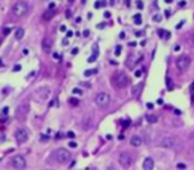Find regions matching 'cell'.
<instances>
[{
  "mask_svg": "<svg viewBox=\"0 0 194 170\" xmlns=\"http://www.w3.org/2000/svg\"><path fill=\"white\" fill-rule=\"evenodd\" d=\"M68 2H69V3H73V2H74V0H68Z\"/></svg>",
  "mask_w": 194,
  "mask_h": 170,
  "instance_id": "cell-54",
  "label": "cell"
},
{
  "mask_svg": "<svg viewBox=\"0 0 194 170\" xmlns=\"http://www.w3.org/2000/svg\"><path fill=\"white\" fill-rule=\"evenodd\" d=\"M53 59H60V54H59V53H56V52H54V53H53Z\"/></svg>",
  "mask_w": 194,
  "mask_h": 170,
  "instance_id": "cell-39",
  "label": "cell"
},
{
  "mask_svg": "<svg viewBox=\"0 0 194 170\" xmlns=\"http://www.w3.org/2000/svg\"><path fill=\"white\" fill-rule=\"evenodd\" d=\"M65 29H67V28H65V26H61V27H60V31H61V32H64Z\"/></svg>",
  "mask_w": 194,
  "mask_h": 170,
  "instance_id": "cell-45",
  "label": "cell"
},
{
  "mask_svg": "<svg viewBox=\"0 0 194 170\" xmlns=\"http://www.w3.org/2000/svg\"><path fill=\"white\" fill-rule=\"evenodd\" d=\"M94 73H97V69H87V71L84 72L85 76H92V74H94Z\"/></svg>",
  "mask_w": 194,
  "mask_h": 170,
  "instance_id": "cell-21",
  "label": "cell"
},
{
  "mask_svg": "<svg viewBox=\"0 0 194 170\" xmlns=\"http://www.w3.org/2000/svg\"><path fill=\"white\" fill-rule=\"evenodd\" d=\"M11 166L13 168V169H17V170H20V169H24L27 166V161H26V158H24L23 156H13L12 158H11Z\"/></svg>",
  "mask_w": 194,
  "mask_h": 170,
  "instance_id": "cell-6",
  "label": "cell"
},
{
  "mask_svg": "<svg viewBox=\"0 0 194 170\" xmlns=\"http://www.w3.org/2000/svg\"><path fill=\"white\" fill-rule=\"evenodd\" d=\"M72 16V13H71V11H67V17H71Z\"/></svg>",
  "mask_w": 194,
  "mask_h": 170,
  "instance_id": "cell-46",
  "label": "cell"
},
{
  "mask_svg": "<svg viewBox=\"0 0 194 170\" xmlns=\"http://www.w3.org/2000/svg\"><path fill=\"white\" fill-rule=\"evenodd\" d=\"M56 6H54V3H49V9H54Z\"/></svg>",
  "mask_w": 194,
  "mask_h": 170,
  "instance_id": "cell-37",
  "label": "cell"
},
{
  "mask_svg": "<svg viewBox=\"0 0 194 170\" xmlns=\"http://www.w3.org/2000/svg\"><path fill=\"white\" fill-rule=\"evenodd\" d=\"M192 45H194V33L192 35Z\"/></svg>",
  "mask_w": 194,
  "mask_h": 170,
  "instance_id": "cell-50",
  "label": "cell"
},
{
  "mask_svg": "<svg viewBox=\"0 0 194 170\" xmlns=\"http://www.w3.org/2000/svg\"><path fill=\"white\" fill-rule=\"evenodd\" d=\"M53 157L59 163H67L71 159V152L67 150V149H57L53 153Z\"/></svg>",
  "mask_w": 194,
  "mask_h": 170,
  "instance_id": "cell-3",
  "label": "cell"
},
{
  "mask_svg": "<svg viewBox=\"0 0 194 170\" xmlns=\"http://www.w3.org/2000/svg\"><path fill=\"white\" fill-rule=\"evenodd\" d=\"M129 45H130V47H136V43L132 41V43H129Z\"/></svg>",
  "mask_w": 194,
  "mask_h": 170,
  "instance_id": "cell-49",
  "label": "cell"
},
{
  "mask_svg": "<svg viewBox=\"0 0 194 170\" xmlns=\"http://www.w3.org/2000/svg\"><path fill=\"white\" fill-rule=\"evenodd\" d=\"M20 68H21L20 65H15V68H13V71H15V72H17V71H20Z\"/></svg>",
  "mask_w": 194,
  "mask_h": 170,
  "instance_id": "cell-38",
  "label": "cell"
},
{
  "mask_svg": "<svg viewBox=\"0 0 194 170\" xmlns=\"http://www.w3.org/2000/svg\"><path fill=\"white\" fill-rule=\"evenodd\" d=\"M96 57H97V53H94V54H93V56H91V57H89V59H88V61H89V63H93V61H94V60H96Z\"/></svg>",
  "mask_w": 194,
  "mask_h": 170,
  "instance_id": "cell-28",
  "label": "cell"
},
{
  "mask_svg": "<svg viewBox=\"0 0 194 170\" xmlns=\"http://www.w3.org/2000/svg\"><path fill=\"white\" fill-rule=\"evenodd\" d=\"M133 20H134V24H141L142 23V17H141V15H134V17H133Z\"/></svg>",
  "mask_w": 194,
  "mask_h": 170,
  "instance_id": "cell-19",
  "label": "cell"
},
{
  "mask_svg": "<svg viewBox=\"0 0 194 170\" xmlns=\"http://www.w3.org/2000/svg\"><path fill=\"white\" fill-rule=\"evenodd\" d=\"M69 104L71 105H73V106H76V105H78V100L77 98H69Z\"/></svg>",
  "mask_w": 194,
  "mask_h": 170,
  "instance_id": "cell-22",
  "label": "cell"
},
{
  "mask_svg": "<svg viewBox=\"0 0 194 170\" xmlns=\"http://www.w3.org/2000/svg\"><path fill=\"white\" fill-rule=\"evenodd\" d=\"M72 93H73V94H78V96H80V94H83V92H81L80 88H74L73 91H72Z\"/></svg>",
  "mask_w": 194,
  "mask_h": 170,
  "instance_id": "cell-25",
  "label": "cell"
},
{
  "mask_svg": "<svg viewBox=\"0 0 194 170\" xmlns=\"http://www.w3.org/2000/svg\"><path fill=\"white\" fill-rule=\"evenodd\" d=\"M28 12V4L26 2H17L13 4L12 7V13L16 17H23L24 15H27Z\"/></svg>",
  "mask_w": 194,
  "mask_h": 170,
  "instance_id": "cell-1",
  "label": "cell"
},
{
  "mask_svg": "<svg viewBox=\"0 0 194 170\" xmlns=\"http://www.w3.org/2000/svg\"><path fill=\"white\" fill-rule=\"evenodd\" d=\"M142 35H144L142 32H136V36H137V37H138V36H142Z\"/></svg>",
  "mask_w": 194,
  "mask_h": 170,
  "instance_id": "cell-48",
  "label": "cell"
},
{
  "mask_svg": "<svg viewBox=\"0 0 194 170\" xmlns=\"http://www.w3.org/2000/svg\"><path fill=\"white\" fill-rule=\"evenodd\" d=\"M153 20H154L156 23H158V21H161V20H162V16H161V15H154V16H153Z\"/></svg>",
  "mask_w": 194,
  "mask_h": 170,
  "instance_id": "cell-23",
  "label": "cell"
},
{
  "mask_svg": "<svg viewBox=\"0 0 194 170\" xmlns=\"http://www.w3.org/2000/svg\"><path fill=\"white\" fill-rule=\"evenodd\" d=\"M173 2V0H165V3H168V4H170Z\"/></svg>",
  "mask_w": 194,
  "mask_h": 170,
  "instance_id": "cell-52",
  "label": "cell"
},
{
  "mask_svg": "<svg viewBox=\"0 0 194 170\" xmlns=\"http://www.w3.org/2000/svg\"><path fill=\"white\" fill-rule=\"evenodd\" d=\"M104 16H105V17H111V12H105V13H104Z\"/></svg>",
  "mask_w": 194,
  "mask_h": 170,
  "instance_id": "cell-43",
  "label": "cell"
},
{
  "mask_svg": "<svg viewBox=\"0 0 194 170\" xmlns=\"http://www.w3.org/2000/svg\"><path fill=\"white\" fill-rule=\"evenodd\" d=\"M67 136H68L69 138H74V133H73V132H68Z\"/></svg>",
  "mask_w": 194,
  "mask_h": 170,
  "instance_id": "cell-35",
  "label": "cell"
},
{
  "mask_svg": "<svg viewBox=\"0 0 194 170\" xmlns=\"http://www.w3.org/2000/svg\"><path fill=\"white\" fill-rule=\"evenodd\" d=\"M165 15H166V17H169V16H170V11H168V9H166V12H165Z\"/></svg>",
  "mask_w": 194,
  "mask_h": 170,
  "instance_id": "cell-47",
  "label": "cell"
},
{
  "mask_svg": "<svg viewBox=\"0 0 194 170\" xmlns=\"http://www.w3.org/2000/svg\"><path fill=\"white\" fill-rule=\"evenodd\" d=\"M36 94L40 97V100H44V101H45V100H48L49 94H51V89L48 87H41L36 91Z\"/></svg>",
  "mask_w": 194,
  "mask_h": 170,
  "instance_id": "cell-10",
  "label": "cell"
},
{
  "mask_svg": "<svg viewBox=\"0 0 194 170\" xmlns=\"http://www.w3.org/2000/svg\"><path fill=\"white\" fill-rule=\"evenodd\" d=\"M78 53V48H73L72 49V54H77Z\"/></svg>",
  "mask_w": 194,
  "mask_h": 170,
  "instance_id": "cell-36",
  "label": "cell"
},
{
  "mask_svg": "<svg viewBox=\"0 0 194 170\" xmlns=\"http://www.w3.org/2000/svg\"><path fill=\"white\" fill-rule=\"evenodd\" d=\"M146 121L150 122V124H156V122L158 121V117H157V116H148V117H146Z\"/></svg>",
  "mask_w": 194,
  "mask_h": 170,
  "instance_id": "cell-18",
  "label": "cell"
},
{
  "mask_svg": "<svg viewBox=\"0 0 194 170\" xmlns=\"http://www.w3.org/2000/svg\"><path fill=\"white\" fill-rule=\"evenodd\" d=\"M63 45H64V47L69 45V41H68V39H64V40H63Z\"/></svg>",
  "mask_w": 194,
  "mask_h": 170,
  "instance_id": "cell-34",
  "label": "cell"
},
{
  "mask_svg": "<svg viewBox=\"0 0 194 170\" xmlns=\"http://www.w3.org/2000/svg\"><path fill=\"white\" fill-rule=\"evenodd\" d=\"M84 36H85V37L89 36V31H88V29H85V31H84Z\"/></svg>",
  "mask_w": 194,
  "mask_h": 170,
  "instance_id": "cell-41",
  "label": "cell"
},
{
  "mask_svg": "<svg viewBox=\"0 0 194 170\" xmlns=\"http://www.w3.org/2000/svg\"><path fill=\"white\" fill-rule=\"evenodd\" d=\"M177 168H178V169H186V165H185V163H178Z\"/></svg>",
  "mask_w": 194,
  "mask_h": 170,
  "instance_id": "cell-31",
  "label": "cell"
},
{
  "mask_svg": "<svg viewBox=\"0 0 194 170\" xmlns=\"http://www.w3.org/2000/svg\"><path fill=\"white\" fill-rule=\"evenodd\" d=\"M128 125H130V121H129V120H125V121H122V126H128Z\"/></svg>",
  "mask_w": 194,
  "mask_h": 170,
  "instance_id": "cell-32",
  "label": "cell"
},
{
  "mask_svg": "<svg viewBox=\"0 0 194 170\" xmlns=\"http://www.w3.org/2000/svg\"><path fill=\"white\" fill-rule=\"evenodd\" d=\"M158 36L163 37V39H169L170 37V32L165 31V29H158Z\"/></svg>",
  "mask_w": 194,
  "mask_h": 170,
  "instance_id": "cell-17",
  "label": "cell"
},
{
  "mask_svg": "<svg viewBox=\"0 0 194 170\" xmlns=\"http://www.w3.org/2000/svg\"><path fill=\"white\" fill-rule=\"evenodd\" d=\"M142 73H144L142 69H138V71H136V73H134V76H136V77H141Z\"/></svg>",
  "mask_w": 194,
  "mask_h": 170,
  "instance_id": "cell-26",
  "label": "cell"
},
{
  "mask_svg": "<svg viewBox=\"0 0 194 170\" xmlns=\"http://www.w3.org/2000/svg\"><path fill=\"white\" fill-rule=\"evenodd\" d=\"M192 64V59L187 56V54H182V56H180L177 59L176 61V65H177V69L180 72H185L189 69V67H190Z\"/></svg>",
  "mask_w": 194,
  "mask_h": 170,
  "instance_id": "cell-4",
  "label": "cell"
},
{
  "mask_svg": "<svg viewBox=\"0 0 194 170\" xmlns=\"http://www.w3.org/2000/svg\"><path fill=\"white\" fill-rule=\"evenodd\" d=\"M94 102H96L98 106H108L109 102H111V94L109 93H105V92H101V93H98L96 97H94Z\"/></svg>",
  "mask_w": 194,
  "mask_h": 170,
  "instance_id": "cell-5",
  "label": "cell"
},
{
  "mask_svg": "<svg viewBox=\"0 0 194 170\" xmlns=\"http://www.w3.org/2000/svg\"><path fill=\"white\" fill-rule=\"evenodd\" d=\"M118 161H120L121 166L129 168V166L132 165V162H133V157H132V154H129L128 152H124V153L120 154V157H118Z\"/></svg>",
  "mask_w": 194,
  "mask_h": 170,
  "instance_id": "cell-8",
  "label": "cell"
},
{
  "mask_svg": "<svg viewBox=\"0 0 194 170\" xmlns=\"http://www.w3.org/2000/svg\"><path fill=\"white\" fill-rule=\"evenodd\" d=\"M174 145H176V139L173 137H165L160 141V146L163 149H172L174 148Z\"/></svg>",
  "mask_w": 194,
  "mask_h": 170,
  "instance_id": "cell-9",
  "label": "cell"
},
{
  "mask_svg": "<svg viewBox=\"0 0 194 170\" xmlns=\"http://www.w3.org/2000/svg\"><path fill=\"white\" fill-rule=\"evenodd\" d=\"M9 31H11L9 28H6V29H4V35H8V33H9Z\"/></svg>",
  "mask_w": 194,
  "mask_h": 170,
  "instance_id": "cell-42",
  "label": "cell"
},
{
  "mask_svg": "<svg viewBox=\"0 0 194 170\" xmlns=\"http://www.w3.org/2000/svg\"><path fill=\"white\" fill-rule=\"evenodd\" d=\"M54 13H56V12H54L53 9H49V8H48L47 11L44 12V15H43V19L45 20V21H49V20H51V19L54 16Z\"/></svg>",
  "mask_w": 194,
  "mask_h": 170,
  "instance_id": "cell-15",
  "label": "cell"
},
{
  "mask_svg": "<svg viewBox=\"0 0 194 170\" xmlns=\"http://www.w3.org/2000/svg\"><path fill=\"white\" fill-rule=\"evenodd\" d=\"M142 88H144V84H141V83L133 85V88H132V94H133V96H138V94L141 93Z\"/></svg>",
  "mask_w": 194,
  "mask_h": 170,
  "instance_id": "cell-13",
  "label": "cell"
},
{
  "mask_svg": "<svg viewBox=\"0 0 194 170\" xmlns=\"http://www.w3.org/2000/svg\"><path fill=\"white\" fill-rule=\"evenodd\" d=\"M178 6H180V7H183V6H186V2H181L180 4H178Z\"/></svg>",
  "mask_w": 194,
  "mask_h": 170,
  "instance_id": "cell-44",
  "label": "cell"
},
{
  "mask_svg": "<svg viewBox=\"0 0 194 170\" xmlns=\"http://www.w3.org/2000/svg\"><path fill=\"white\" fill-rule=\"evenodd\" d=\"M137 7L140 8V9H142V8H144V3H142V2H140V0H138V2H137Z\"/></svg>",
  "mask_w": 194,
  "mask_h": 170,
  "instance_id": "cell-30",
  "label": "cell"
},
{
  "mask_svg": "<svg viewBox=\"0 0 194 170\" xmlns=\"http://www.w3.org/2000/svg\"><path fill=\"white\" fill-rule=\"evenodd\" d=\"M148 108H149V109H152V108H153V104L149 102V104H148Z\"/></svg>",
  "mask_w": 194,
  "mask_h": 170,
  "instance_id": "cell-51",
  "label": "cell"
},
{
  "mask_svg": "<svg viewBox=\"0 0 194 170\" xmlns=\"http://www.w3.org/2000/svg\"><path fill=\"white\" fill-rule=\"evenodd\" d=\"M113 84L116 85L117 88H126L129 84V78L124 72H117V73H114V76H113Z\"/></svg>",
  "mask_w": 194,
  "mask_h": 170,
  "instance_id": "cell-2",
  "label": "cell"
},
{
  "mask_svg": "<svg viewBox=\"0 0 194 170\" xmlns=\"http://www.w3.org/2000/svg\"><path fill=\"white\" fill-rule=\"evenodd\" d=\"M15 138H16V141L17 144H26L28 141V132H27V129H24V128H19L16 129V132H15Z\"/></svg>",
  "mask_w": 194,
  "mask_h": 170,
  "instance_id": "cell-7",
  "label": "cell"
},
{
  "mask_svg": "<svg viewBox=\"0 0 194 170\" xmlns=\"http://www.w3.org/2000/svg\"><path fill=\"white\" fill-rule=\"evenodd\" d=\"M72 35H73L72 31H68V32H67V37H72Z\"/></svg>",
  "mask_w": 194,
  "mask_h": 170,
  "instance_id": "cell-40",
  "label": "cell"
},
{
  "mask_svg": "<svg viewBox=\"0 0 194 170\" xmlns=\"http://www.w3.org/2000/svg\"><path fill=\"white\" fill-rule=\"evenodd\" d=\"M52 47H53V41L51 37H44L43 39V43H41V48L45 53H49L52 51Z\"/></svg>",
  "mask_w": 194,
  "mask_h": 170,
  "instance_id": "cell-11",
  "label": "cell"
},
{
  "mask_svg": "<svg viewBox=\"0 0 194 170\" xmlns=\"http://www.w3.org/2000/svg\"><path fill=\"white\" fill-rule=\"evenodd\" d=\"M48 139H49L48 136H44V134H41V136H40V141H41V142H47Z\"/></svg>",
  "mask_w": 194,
  "mask_h": 170,
  "instance_id": "cell-27",
  "label": "cell"
},
{
  "mask_svg": "<svg viewBox=\"0 0 194 170\" xmlns=\"http://www.w3.org/2000/svg\"><path fill=\"white\" fill-rule=\"evenodd\" d=\"M105 4H106L105 0H100V2H96V3H94V7H96V8H101V7L105 6Z\"/></svg>",
  "mask_w": 194,
  "mask_h": 170,
  "instance_id": "cell-20",
  "label": "cell"
},
{
  "mask_svg": "<svg viewBox=\"0 0 194 170\" xmlns=\"http://www.w3.org/2000/svg\"><path fill=\"white\" fill-rule=\"evenodd\" d=\"M120 52H121V45H118V47L116 48V53H114V54H117V56H118V54H120Z\"/></svg>",
  "mask_w": 194,
  "mask_h": 170,
  "instance_id": "cell-33",
  "label": "cell"
},
{
  "mask_svg": "<svg viewBox=\"0 0 194 170\" xmlns=\"http://www.w3.org/2000/svg\"><path fill=\"white\" fill-rule=\"evenodd\" d=\"M0 67H4V64H3V61H2V60H0Z\"/></svg>",
  "mask_w": 194,
  "mask_h": 170,
  "instance_id": "cell-53",
  "label": "cell"
},
{
  "mask_svg": "<svg viewBox=\"0 0 194 170\" xmlns=\"http://www.w3.org/2000/svg\"><path fill=\"white\" fill-rule=\"evenodd\" d=\"M142 168H144V170H152L154 168V161L149 157L145 158L144 159V163H142Z\"/></svg>",
  "mask_w": 194,
  "mask_h": 170,
  "instance_id": "cell-12",
  "label": "cell"
},
{
  "mask_svg": "<svg viewBox=\"0 0 194 170\" xmlns=\"http://www.w3.org/2000/svg\"><path fill=\"white\" fill-rule=\"evenodd\" d=\"M23 36H24V29L23 28H17L16 31H15V39L20 40V39H23Z\"/></svg>",
  "mask_w": 194,
  "mask_h": 170,
  "instance_id": "cell-16",
  "label": "cell"
},
{
  "mask_svg": "<svg viewBox=\"0 0 194 170\" xmlns=\"http://www.w3.org/2000/svg\"><path fill=\"white\" fill-rule=\"evenodd\" d=\"M141 144H142V138L140 136H133L130 138V145L132 146H141Z\"/></svg>",
  "mask_w": 194,
  "mask_h": 170,
  "instance_id": "cell-14",
  "label": "cell"
},
{
  "mask_svg": "<svg viewBox=\"0 0 194 170\" xmlns=\"http://www.w3.org/2000/svg\"><path fill=\"white\" fill-rule=\"evenodd\" d=\"M166 84H168V91H172V89H173V85H172L170 78H169V77H166Z\"/></svg>",
  "mask_w": 194,
  "mask_h": 170,
  "instance_id": "cell-24",
  "label": "cell"
},
{
  "mask_svg": "<svg viewBox=\"0 0 194 170\" xmlns=\"http://www.w3.org/2000/svg\"><path fill=\"white\" fill-rule=\"evenodd\" d=\"M68 146H69V148H77V144L74 142V141H71V142L68 144Z\"/></svg>",
  "mask_w": 194,
  "mask_h": 170,
  "instance_id": "cell-29",
  "label": "cell"
}]
</instances>
